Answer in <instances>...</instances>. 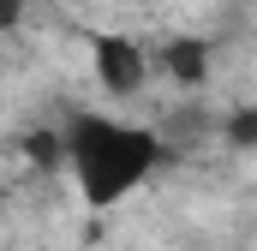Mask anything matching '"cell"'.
<instances>
[{
  "mask_svg": "<svg viewBox=\"0 0 257 251\" xmlns=\"http://www.w3.org/2000/svg\"><path fill=\"white\" fill-rule=\"evenodd\" d=\"M162 72H168L180 90H197V84L209 78V42H203V36H174V42L162 48Z\"/></svg>",
  "mask_w": 257,
  "mask_h": 251,
  "instance_id": "obj_3",
  "label": "cell"
},
{
  "mask_svg": "<svg viewBox=\"0 0 257 251\" xmlns=\"http://www.w3.org/2000/svg\"><path fill=\"white\" fill-rule=\"evenodd\" d=\"M221 138H227L233 150H257V108H233L227 126H221Z\"/></svg>",
  "mask_w": 257,
  "mask_h": 251,
  "instance_id": "obj_4",
  "label": "cell"
},
{
  "mask_svg": "<svg viewBox=\"0 0 257 251\" xmlns=\"http://www.w3.org/2000/svg\"><path fill=\"white\" fill-rule=\"evenodd\" d=\"M90 60H96V78H102V90L108 96H138L144 84H150V54H144V42H132L120 30H108V36H96V48H90Z\"/></svg>",
  "mask_w": 257,
  "mask_h": 251,
  "instance_id": "obj_2",
  "label": "cell"
},
{
  "mask_svg": "<svg viewBox=\"0 0 257 251\" xmlns=\"http://www.w3.org/2000/svg\"><path fill=\"white\" fill-rule=\"evenodd\" d=\"M162 132L132 126L114 114H78L66 126V168L78 180V197L90 209H114L162 168Z\"/></svg>",
  "mask_w": 257,
  "mask_h": 251,
  "instance_id": "obj_1",
  "label": "cell"
}]
</instances>
